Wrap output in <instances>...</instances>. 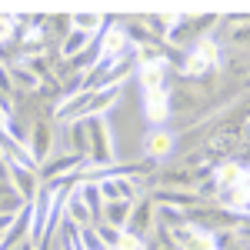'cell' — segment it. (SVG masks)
I'll return each mask as SVG.
<instances>
[{
  "label": "cell",
  "mask_w": 250,
  "mask_h": 250,
  "mask_svg": "<svg viewBox=\"0 0 250 250\" xmlns=\"http://www.w3.org/2000/svg\"><path fill=\"white\" fill-rule=\"evenodd\" d=\"M220 63H224L220 43L210 40V37H204V40H197V47L187 50V60H184V77H187V80H204L207 74H213Z\"/></svg>",
  "instance_id": "1"
},
{
  "label": "cell",
  "mask_w": 250,
  "mask_h": 250,
  "mask_svg": "<svg viewBox=\"0 0 250 250\" xmlns=\"http://www.w3.org/2000/svg\"><path fill=\"white\" fill-rule=\"evenodd\" d=\"M87 137H90L87 167H104L117 157V140L110 137V127L104 117H87Z\"/></svg>",
  "instance_id": "2"
},
{
  "label": "cell",
  "mask_w": 250,
  "mask_h": 250,
  "mask_svg": "<svg viewBox=\"0 0 250 250\" xmlns=\"http://www.w3.org/2000/svg\"><path fill=\"white\" fill-rule=\"evenodd\" d=\"M97 187H100V197H104V204H114V200H127V204H137L140 200V187H137V180L130 177H120V173H100L97 177Z\"/></svg>",
  "instance_id": "3"
},
{
  "label": "cell",
  "mask_w": 250,
  "mask_h": 250,
  "mask_svg": "<svg viewBox=\"0 0 250 250\" xmlns=\"http://www.w3.org/2000/svg\"><path fill=\"white\" fill-rule=\"evenodd\" d=\"M87 167V160L74 150H63V154H54L50 160H43V167H40V177L47 180V187H54L57 180H67V177H74L77 170Z\"/></svg>",
  "instance_id": "4"
},
{
  "label": "cell",
  "mask_w": 250,
  "mask_h": 250,
  "mask_svg": "<svg viewBox=\"0 0 250 250\" xmlns=\"http://www.w3.org/2000/svg\"><path fill=\"white\" fill-rule=\"evenodd\" d=\"M134 50H137V47H134V40L127 37V30L117 27V23H107V30H104V37H100V60L130 57Z\"/></svg>",
  "instance_id": "5"
},
{
  "label": "cell",
  "mask_w": 250,
  "mask_h": 250,
  "mask_svg": "<svg viewBox=\"0 0 250 250\" xmlns=\"http://www.w3.org/2000/svg\"><path fill=\"white\" fill-rule=\"evenodd\" d=\"M173 114V104H170V90H154V94H144V117L150 127H164Z\"/></svg>",
  "instance_id": "6"
},
{
  "label": "cell",
  "mask_w": 250,
  "mask_h": 250,
  "mask_svg": "<svg viewBox=\"0 0 250 250\" xmlns=\"http://www.w3.org/2000/svg\"><path fill=\"white\" fill-rule=\"evenodd\" d=\"M173 147H177V137H173L170 130H164V127H157V130H150V134L144 137V154L150 157V160L170 157Z\"/></svg>",
  "instance_id": "7"
},
{
  "label": "cell",
  "mask_w": 250,
  "mask_h": 250,
  "mask_svg": "<svg viewBox=\"0 0 250 250\" xmlns=\"http://www.w3.org/2000/svg\"><path fill=\"white\" fill-rule=\"evenodd\" d=\"M154 224H157V207H154V200H137L134 210H130V224H127V230L137 233V237L144 240V233L154 230Z\"/></svg>",
  "instance_id": "8"
},
{
  "label": "cell",
  "mask_w": 250,
  "mask_h": 250,
  "mask_svg": "<svg viewBox=\"0 0 250 250\" xmlns=\"http://www.w3.org/2000/svg\"><path fill=\"white\" fill-rule=\"evenodd\" d=\"M137 80H140V90H144V94L167 90V60L147 63V67H137Z\"/></svg>",
  "instance_id": "9"
},
{
  "label": "cell",
  "mask_w": 250,
  "mask_h": 250,
  "mask_svg": "<svg viewBox=\"0 0 250 250\" xmlns=\"http://www.w3.org/2000/svg\"><path fill=\"white\" fill-rule=\"evenodd\" d=\"M50 147H54V130L47 127V124H34V134H30V144H27V150L34 157V164H43V160H50Z\"/></svg>",
  "instance_id": "10"
},
{
  "label": "cell",
  "mask_w": 250,
  "mask_h": 250,
  "mask_svg": "<svg viewBox=\"0 0 250 250\" xmlns=\"http://www.w3.org/2000/svg\"><path fill=\"white\" fill-rule=\"evenodd\" d=\"M244 167H240V160H224V164H217V170H213V184L220 187V193L233 190V187H240V180H244Z\"/></svg>",
  "instance_id": "11"
},
{
  "label": "cell",
  "mask_w": 250,
  "mask_h": 250,
  "mask_svg": "<svg viewBox=\"0 0 250 250\" xmlns=\"http://www.w3.org/2000/svg\"><path fill=\"white\" fill-rule=\"evenodd\" d=\"M130 210H134V204H127V200L104 204V210H100V224L117 227V230H127V224H130Z\"/></svg>",
  "instance_id": "12"
},
{
  "label": "cell",
  "mask_w": 250,
  "mask_h": 250,
  "mask_svg": "<svg viewBox=\"0 0 250 250\" xmlns=\"http://www.w3.org/2000/svg\"><path fill=\"white\" fill-rule=\"evenodd\" d=\"M63 217H67L77 230L94 227V210L83 204V197H80V193H70V197H67V210H63Z\"/></svg>",
  "instance_id": "13"
},
{
  "label": "cell",
  "mask_w": 250,
  "mask_h": 250,
  "mask_svg": "<svg viewBox=\"0 0 250 250\" xmlns=\"http://www.w3.org/2000/svg\"><path fill=\"white\" fill-rule=\"evenodd\" d=\"M90 43H94V40L87 37V34H80V30H70L67 37L60 40V57H63V60H74L77 54H83Z\"/></svg>",
  "instance_id": "14"
},
{
  "label": "cell",
  "mask_w": 250,
  "mask_h": 250,
  "mask_svg": "<svg viewBox=\"0 0 250 250\" xmlns=\"http://www.w3.org/2000/svg\"><path fill=\"white\" fill-rule=\"evenodd\" d=\"M227 43H230L233 50H247V47H250V20H247V17H233V20H230Z\"/></svg>",
  "instance_id": "15"
},
{
  "label": "cell",
  "mask_w": 250,
  "mask_h": 250,
  "mask_svg": "<svg viewBox=\"0 0 250 250\" xmlns=\"http://www.w3.org/2000/svg\"><path fill=\"white\" fill-rule=\"evenodd\" d=\"M70 27L80 30V34H87V37H94L97 30H107V17H100V14H74Z\"/></svg>",
  "instance_id": "16"
},
{
  "label": "cell",
  "mask_w": 250,
  "mask_h": 250,
  "mask_svg": "<svg viewBox=\"0 0 250 250\" xmlns=\"http://www.w3.org/2000/svg\"><path fill=\"white\" fill-rule=\"evenodd\" d=\"M160 184H164V187H170V190L190 187V184H193V170H190V167H177V170H167L164 177H160Z\"/></svg>",
  "instance_id": "17"
},
{
  "label": "cell",
  "mask_w": 250,
  "mask_h": 250,
  "mask_svg": "<svg viewBox=\"0 0 250 250\" xmlns=\"http://www.w3.org/2000/svg\"><path fill=\"white\" fill-rule=\"evenodd\" d=\"M170 104H173V110H190V107H197L200 104V94L197 90H173L170 94Z\"/></svg>",
  "instance_id": "18"
},
{
  "label": "cell",
  "mask_w": 250,
  "mask_h": 250,
  "mask_svg": "<svg viewBox=\"0 0 250 250\" xmlns=\"http://www.w3.org/2000/svg\"><path fill=\"white\" fill-rule=\"evenodd\" d=\"M77 247L80 250H107L104 240H100V233H97V227H83V230H77Z\"/></svg>",
  "instance_id": "19"
},
{
  "label": "cell",
  "mask_w": 250,
  "mask_h": 250,
  "mask_svg": "<svg viewBox=\"0 0 250 250\" xmlns=\"http://www.w3.org/2000/svg\"><path fill=\"white\" fill-rule=\"evenodd\" d=\"M17 17H0V47H7L10 40L17 37Z\"/></svg>",
  "instance_id": "20"
},
{
  "label": "cell",
  "mask_w": 250,
  "mask_h": 250,
  "mask_svg": "<svg viewBox=\"0 0 250 250\" xmlns=\"http://www.w3.org/2000/svg\"><path fill=\"white\" fill-rule=\"evenodd\" d=\"M97 233H100V240H104V247L107 250H117V244H120V233L117 227H107V224H97Z\"/></svg>",
  "instance_id": "21"
},
{
  "label": "cell",
  "mask_w": 250,
  "mask_h": 250,
  "mask_svg": "<svg viewBox=\"0 0 250 250\" xmlns=\"http://www.w3.org/2000/svg\"><path fill=\"white\" fill-rule=\"evenodd\" d=\"M17 217H20V210H7V213H0V240H3V233L10 230L14 224H17Z\"/></svg>",
  "instance_id": "22"
},
{
  "label": "cell",
  "mask_w": 250,
  "mask_h": 250,
  "mask_svg": "<svg viewBox=\"0 0 250 250\" xmlns=\"http://www.w3.org/2000/svg\"><path fill=\"white\" fill-rule=\"evenodd\" d=\"M240 184H244V187L250 190V167H247V173H244V180H240Z\"/></svg>",
  "instance_id": "23"
}]
</instances>
